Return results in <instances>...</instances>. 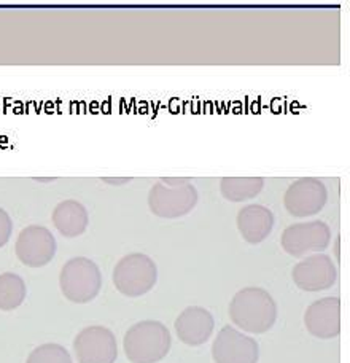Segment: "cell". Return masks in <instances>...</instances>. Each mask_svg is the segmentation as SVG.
<instances>
[{
	"mask_svg": "<svg viewBox=\"0 0 350 363\" xmlns=\"http://www.w3.org/2000/svg\"><path fill=\"white\" fill-rule=\"evenodd\" d=\"M307 332L319 340H333L341 333V300L327 296L314 301L304 314Z\"/></svg>",
	"mask_w": 350,
	"mask_h": 363,
	"instance_id": "7c38bea8",
	"label": "cell"
},
{
	"mask_svg": "<svg viewBox=\"0 0 350 363\" xmlns=\"http://www.w3.org/2000/svg\"><path fill=\"white\" fill-rule=\"evenodd\" d=\"M175 333L188 346H201L210 340L215 328V319L209 311L201 306H190L175 319Z\"/></svg>",
	"mask_w": 350,
	"mask_h": 363,
	"instance_id": "4fadbf2b",
	"label": "cell"
},
{
	"mask_svg": "<svg viewBox=\"0 0 350 363\" xmlns=\"http://www.w3.org/2000/svg\"><path fill=\"white\" fill-rule=\"evenodd\" d=\"M332 242V230L325 222L314 220L309 223H296L285 228L281 238L282 249L295 258L306 257L309 252L320 254Z\"/></svg>",
	"mask_w": 350,
	"mask_h": 363,
	"instance_id": "8992f818",
	"label": "cell"
},
{
	"mask_svg": "<svg viewBox=\"0 0 350 363\" xmlns=\"http://www.w3.org/2000/svg\"><path fill=\"white\" fill-rule=\"evenodd\" d=\"M274 228V213L261 204L242 207L237 213V230L249 244H260Z\"/></svg>",
	"mask_w": 350,
	"mask_h": 363,
	"instance_id": "5bb4252c",
	"label": "cell"
},
{
	"mask_svg": "<svg viewBox=\"0 0 350 363\" xmlns=\"http://www.w3.org/2000/svg\"><path fill=\"white\" fill-rule=\"evenodd\" d=\"M158 281V268L145 254H129L116 263L113 269L115 289L129 298H137L150 291Z\"/></svg>",
	"mask_w": 350,
	"mask_h": 363,
	"instance_id": "277c9868",
	"label": "cell"
},
{
	"mask_svg": "<svg viewBox=\"0 0 350 363\" xmlns=\"http://www.w3.org/2000/svg\"><path fill=\"white\" fill-rule=\"evenodd\" d=\"M53 225L64 238H79L86 231L89 216L86 207L75 199H66L53 211Z\"/></svg>",
	"mask_w": 350,
	"mask_h": 363,
	"instance_id": "9a60e30c",
	"label": "cell"
},
{
	"mask_svg": "<svg viewBox=\"0 0 350 363\" xmlns=\"http://www.w3.org/2000/svg\"><path fill=\"white\" fill-rule=\"evenodd\" d=\"M172 336L164 323L142 320L128 330L123 349L132 363H158L171 351Z\"/></svg>",
	"mask_w": 350,
	"mask_h": 363,
	"instance_id": "7a4b0ae2",
	"label": "cell"
},
{
	"mask_svg": "<svg viewBox=\"0 0 350 363\" xmlns=\"http://www.w3.org/2000/svg\"><path fill=\"white\" fill-rule=\"evenodd\" d=\"M102 180L112 185H123V184H128V182H131V179H102Z\"/></svg>",
	"mask_w": 350,
	"mask_h": 363,
	"instance_id": "ffe728a7",
	"label": "cell"
},
{
	"mask_svg": "<svg viewBox=\"0 0 350 363\" xmlns=\"http://www.w3.org/2000/svg\"><path fill=\"white\" fill-rule=\"evenodd\" d=\"M57 245L47 226L30 225L19 233L15 252L19 262L29 268H42L53 260Z\"/></svg>",
	"mask_w": 350,
	"mask_h": 363,
	"instance_id": "52a82bcc",
	"label": "cell"
},
{
	"mask_svg": "<svg viewBox=\"0 0 350 363\" xmlns=\"http://www.w3.org/2000/svg\"><path fill=\"white\" fill-rule=\"evenodd\" d=\"M28 295L23 277L15 272L0 274V311H13L21 306Z\"/></svg>",
	"mask_w": 350,
	"mask_h": 363,
	"instance_id": "e0dca14e",
	"label": "cell"
},
{
	"mask_svg": "<svg viewBox=\"0 0 350 363\" xmlns=\"http://www.w3.org/2000/svg\"><path fill=\"white\" fill-rule=\"evenodd\" d=\"M74 352L79 363H115L118 346L113 332L107 327L83 328L74 340Z\"/></svg>",
	"mask_w": 350,
	"mask_h": 363,
	"instance_id": "ba28073f",
	"label": "cell"
},
{
	"mask_svg": "<svg viewBox=\"0 0 350 363\" xmlns=\"http://www.w3.org/2000/svg\"><path fill=\"white\" fill-rule=\"evenodd\" d=\"M230 317L242 332L261 335L269 332L277 320V304L268 291L260 287L239 290L231 300Z\"/></svg>",
	"mask_w": 350,
	"mask_h": 363,
	"instance_id": "6da1fadb",
	"label": "cell"
},
{
	"mask_svg": "<svg viewBox=\"0 0 350 363\" xmlns=\"http://www.w3.org/2000/svg\"><path fill=\"white\" fill-rule=\"evenodd\" d=\"M264 186L261 177H223L220 182V191L231 203H242L258 196Z\"/></svg>",
	"mask_w": 350,
	"mask_h": 363,
	"instance_id": "2e32d148",
	"label": "cell"
},
{
	"mask_svg": "<svg viewBox=\"0 0 350 363\" xmlns=\"http://www.w3.org/2000/svg\"><path fill=\"white\" fill-rule=\"evenodd\" d=\"M328 190L322 180L304 177L293 182L283 194L285 209L293 217H310L327 204Z\"/></svg>",
	"mask_w": 350,
	"mask_h": 363,
	"instance_id": "9c48e42d",
	"label": "cell"
},
{
	"mask_svg": "<svg viewBox=\"0 0 350 363\" xmlns=\"http://www.w3.org/2000/svg\"><path fill=\"white\" fill-rule=\"evenodd\" d=\"M212 357L215 363H258L260 347L254 338L226 325L213 341Z\"/></svg>",
	"mask_w": 350,
	"mask_h": 363,
	"instance_id": "30bf717a",
	"label": "cell"
},
{
	"mask_svg": "<svg viewBox=\"0 0 350 363\" xmlns=\"http://www.w3.org/2000/svg\"><path fill=\"white\" fill-rule=\"evenodd\" d=\"M26 363H72V357L61 345H42L29 354Z\"/></svg>",
	"mask_w": 350,
	"mask_h": 363,
	"instance_id": "ac0fdd59",
	"label": "cell"
},
{
	"mask_svg": "<svg viewBox=\"0 0 350 363\" xmlns=\"http://www.w3.org/2000/svg\"><path fill=\"white\" fill-rule=\"evenodd\" d=\"M13 233V222L9 212H5L2 207H0V247L10 241Z\"/></svg>",
	"mask_w": 350,
	"mask_h": 363,
	"instance_id": "d6986e66",
	"label": "cell"
},
{
	"mask_svg": "<svg viewBox=\"0 0 350 363\" xmlns=\"http://www.w3.org/2000/svg\"><path fill=\"white\" fill-rule=\"evenodd\" d=\"M60 287L69 301L77 304L93 301L102 289L101 269L89 258L75 257L62 267Z\"/></svg>",
	"mask_w": 350,
	"mask_h": 363,
	"instance_id": "3957f363",
	"label": "cell"
},
{
	"mask_svg": "<svg viewBox=\"0 0 350 363\" xmlns=\"http://www.w3.org/2000/svg\"><path fill=\"white\" fill-rule=\"evenodd\" d=\"M291 277L298 289L304 291H320L333 287L338 279V269L332 257L315 254L298 263L291 271Z\"/></svg>",
	"mask_w": 350,
	"mask_h": 363,
	"instance_id": "8fae6325",
	"label": "cell"
},
{
	"mask_svg": "<svg viewBox=\"0 0 350 363\" xmlns=\"http://www.w3.org/2000/svg\"><path fill=\"white\" fill-rule=\"evenodd\" d=\"M199 194L191 184L167 185L158 182L148 193V207L153 216L161 218H179L190 213L198 204Z\"/></svg>",
	"mask_w": 350,
	"mask_h": 363,
	"instance_id": "5b68a950",
	"label": "cell"
}]
</instances>
